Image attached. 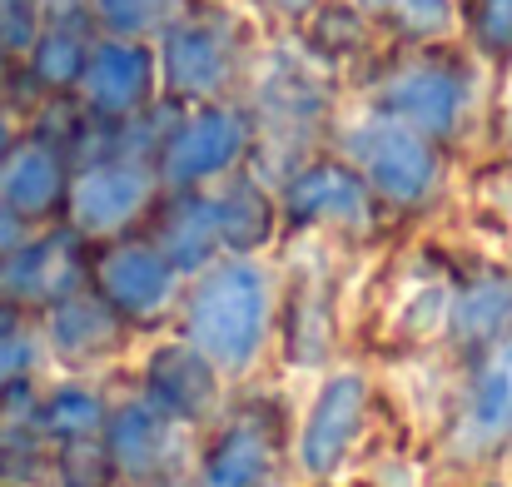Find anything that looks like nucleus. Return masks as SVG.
Here are the masks:
<instances>
[{
    "label": "nucleus",
    "instance_id": "obj_6",
    "mask_svg": "<svg viewBox=\"0 0 512 487\" xmlns=\"http://www.w3.org/2000/svg\"><path fill=\"white\" fill-rule=\"evenodd\" d=\"M383 105L393 120L423 130V135H443L458 125V110H463V85L448 75V70H403L398 80H388L383 90Z\"/></svg>",
    "mask_w": 512,
    "mask_h": 487
},
{
    "label": "nucleus",
    "instance_id": "obj_21",
    "mask_svg": "<svg viewBox=\"0 0 512 487\" xmlns=\"http://www.w3.org/2000/svg\"><path fill=\"white\" fill-rule=\"evenodd\" d=\"M443 314H448V294L433 284V289H418V294L408 299V309L398 314V324L423 338V333H433V328L443 324Z\"/></svg>",
    "mask_w": 512,
    "mask_h": 487
},
{
    "label": "nucleus",
    "instance_id": "obj_20",
    "mask_svg": "<svg viewBox=\"0 0 512 487\" xmlns=\"http://www.w3.org/2000/svg\"><path fill=\"white\" fill-rule=\"evenodd\" d=\"M508 289H478V294H468V304H463V333H493V328L508 319Z\"/></svg>",
    "mask_w": 512,
    "mask_h": 487
},
{
    "label": "nucleus",
    "instance_id": "obj_2",
    "mask_svg": "<svg viewBox=\"0 0 512 487\" xmlns=\"http://www.w3.org/2000/svg\"><path fill=\"white\" fill-rule=\"evenodd\" d=\"M348 150L368 169V179L393 199H418L433 184V150L423 145V135L413 125H403L393 115H373V120L353 125Z\"/></svg>",
    "mask_w": 512,
    "mask_h": 487
},
{
    "label": "nucleus",
    "instance_id": "obj_5",
    "mask_svg": "<svg viewBox=\"0 0 512 487\" xmlns=\"http://www.w3.org/2000/svg\"><path fill=\"white\" fill-rule=\"evenodd\" d=\"M140 204H145V174L130 169V164H100V169H85L70 184V214L85 234L120 229Z\"/></svg>",
    "mask_w": 512,
    "mask_h": 487
},
{
    "label": "nucleus",
    "instance_id": "obj_3",
    "mask_svg": "<svg viewBox=\"0 0 512 487\" xmlns=\"http://www.w3.org/2000/svg\"><path fill=\"white\" fill-rule=\"evenodd\" d=\"M358 418H363V378H358V373L329 378L324 393L314 398L309 418H304L299 458H304L309 473L339 468V458L348 453V443H353V433H358Z\"/></svg>",
    "mask_w": 512,
    "mask_h": 487
},
{
    "label": "nucleus",
    "instance_id": "obj_11",
    "mask_svg": "<svg viewBox=\"0 0 512 487\" xmlns=\"http://www.w3.org/2000/svg\"><path fill=\"white\" fill-rule=\"evenodd\" d=\"M289 204L299 219H339V224H363V189L343 169H309L294 189Z\"/></svg>",
    "mask_w": 512,
    "mask_h": 487
},
{
    "label": "nucleus",
    "instance_id": "obj_1",
    "mask_svg": "<svg viewBox=\"0 0 512 487\" xmlns=\"http://www.w3.org/2000/svg\"><path fill=\"white\" fill-rule=\"evenodd\" d=\"M269 324V289L254 264H224L214 269L194 304H189V343L199 358L219 368H244L259 353V338Z\"/></svg>",
    "mask_w": 512,
    "mask_h": 487
},
{
    "label": "nucleus",
    "instance_id": "obj_9",
    "mask_svg": "<svg viewBox=\"0 0 512 487\" xmlns=\"http://www.w3.org/2000/svg\"><path fill=\"white\" fill-rule=\"evenodd\" d=\"M100 279H105V294H110L120 309H145V314L160 309L174 289L170 264H165L160 254H150V249H115V254L105 259Z\"/></svg>",
    "mask_w": 512,
    "mask_h": 487
},
{
    "label": "nucleus",
    "instance_id": "obj_16",
    "mask_svg": "<svg viewBox=\"0 0 512 487\" xmlns=\"http://www.w3.org/2000/svg\"><path fill=\"white\" fill-rule=\"evenodd\" d=\"M40 0H0V55H20L25 60V50L35 45V35H40Z\"/></svg>",
    "mask_w": 512,
    "mask_h": 487
},
{
    "label": "nucleus",
    "instance_id": "obj_8",
    "mask_svg": "<svg viewBox=\"0 0 512 487\" xmlns=\"http://www.w3.org/2000/svg\"><path fill=\"white\" fill-rule=\"evenodd\" d=\"M244 150V120L229 115V110H209L199 120H189L179 130V140L170 145V179H204V174H219L224 164H234V155Z\"/></svg>",
    "mask_w": 512,
    "mask_h": 487
},
{
    "label": "nucleus",
    "instance_id": "obj_14",
    "mask_svg": "<svg viewBox=\"0 0 512 487\" xmlns=\"http://www.w3.org/2000/svg\"><path fill=\"white\" fill-rule=\"evenodd\" d=\"M269 483V443L254 428L229 433V443L219 448L214 468H209V487H264Z\"/></svg>",
    "mask_w": 512,
    "mask_h": 487
},
{
    "label": "nucleus",
    "instance_id": "obj_18",
    "mask_svg": "<svg viewBox=\"0 0 512 487\" xmlns=\"http://www.w3.org/2000/svg\"><path fill=\"white\" fill-rule=\"evenodd\" d=\"M100 423V403L80 388H65L45 403V428L50 433H90Z\"/></svg>",
    "mask_w": 512,
    "mask_h": 487
},
{
    "label": "nucleus",
    "instance_id": "obj_19",
    "mask_svg": "<svg viewBox=\"0 0 512 487\" xmlns=\"http://www.w3.org/2000/svg\"><path fill=\"white\" fill-rule=\"evenodd\" d=\"M155 418L145 413V408H125L120 418H115V453H120V463H145L150 453H155Z\"/></svg>",
    "mask_w": 512,
    "mask_h": 487
},
{
    "label": "nucleus",
    "instance_id": "obj_27",
    "mask_svg": "<svg viewBox=\"0 0 512 487\" xmlns=\"http://www.w3.org/2000/svg\"><path fill=\"white\" fill-rule=\"evenodd\" d=\"M358 5H398V0H358Z\"/></svg>",
    "mask_w": 512,
    "mask_h": 487
},
{
    "label": "nucleus",
    "instance_id": "obj_25",
    "mask_svg": "<svg viewBox=\"0 0 512 487\" xmlns=\"http://www.w3.org/2000/svg\"><path fill=\"white\" fill-rule=\"evenodd\" d=\"M25 239H30V219H20L15 209L0 204V259H5L10 249H20Z\"/></svg>",
    "mask_w": 512,
    "mask_h": 487
},
{
    "label": "nucleus",
    "instance_id": "obj_28",
    "mask_svg": "<svg viewBox=\"0 0 512 487\" xmlns=\"http://www.w3.org/2000/svg\"><path fill=\"white\" fill-rule=\"evenodd\" d=\"M274 5H309V0H274Z\"/></svg>",
    "mask_w": 512,
    "mask_h": 487
},
{
    "label": "nucleus",
    "instance_id": "obj_7",
    "mask_svg": "<svg viewBox=\"0 0 512 487\" xmlns=\"http://www.w3.org/2000/svg\"><path fill=\"white\" fill-rule=\"evenodd\" d=\"M150 85V55L130 40H105L100 50L85 55L80 90L100 115H125Z\"/></svg>",
    "mask_w": 512,
    "mask_h": 487
},
{
    "label": "nucleus",
    "instance_id": "obj_23",
    "mask_svg": "<svg viewBox=\"0 0 512 487\" xmlns=\"http://www.w3.org/2000/svg\"><path fill=\"white\" fill-rule=\"evenodd\" d=\"M30 358H35V348H30V338H20L10 319H0V388H10L25 368H30Z\"/></svg>",
    "mask_w": 512,
    "mask_h": 487
},
{
    "label": "nucleus",
    "instance_id": "obj_15",
    "mask_svg": "<svg viewBox=\"0 0 512 487\" xmlns=\"http://www.w3.org/2000/svg\"><path fill=\"white\" fill-rule=\"evenodd\" d=\"M174 0H95V15L120 35V40H130V35H140V30H155L165 15H170Z\"/></svg>",
    "mask_w": 512,
    "mask_h": 487
},
{
    "label": "nucleus",
    "instance_id": "obj_10",
    "mask_svg": "<svg viewBox=\"0 0 512 487\" xmlns=\"http://www.w3.org/2000/svg\"><path fill=\"white\" fill-rule=\"evenodd\" d=\"M165 75H170L174 90L209 95L224 80V45H219V35H209L204 25H179L165 40Z\"/></svg>",
    "mask_w": 512,
    "mask_h": 487
},
{
    "label": "nucleus",
    "instance_id": "obj_26",
    "mask_svg": "<svg viewBox=\"0 0 512 487\" xmlns=\"http://www.w3.org/2000/svg\"><path fill=\"white\" fill-rule=\"evenodd\" d=\"M10 145H15V120H10V115L0 110V155H5Z\"/></svg>",
    "mask_w": 512,
    "mask_h": 487
},
{
    "label": "nucleus",
    "instance_id": "obj_24",
    "mask_svg": "<svg viewBox=\"0 0 512 487\" xmlns=\"http://www.w3.org/2000/svg\"><path fill=\"white\" fill-rule=\"evenodd\" d=\"M478 30H483V40H488L493 50L512 45V0H483V10H478Z\"/></svg>",
    "mask_w": 512,
    "mask_h": 487
},
{
    "label": "nucleus",
    "instance_id": "obj_12",
    "mask_svg": "<svg viewBox=\"0 0 512 487\" xmlns=\"http://www.w3.org/2000/svg\"><path fill=\"white\" fill-rule=\"evenodd\" d=\"M508 428H512V338H508V348L493 358V368L483 373V388L473 393V413H468L463 443L468 448H483V443L503 438Z\"/></svg>",
    "mask_w": 512,
    "mask_h": 487
},
{
    "label": "nucleus",
    "instance_id": "obj_22",
    "mask_svg": "<svg viewBox=\"0 0 512 487\" xmlns=\"http://www.w3.org/2000/svg\"><path fill=\"white\" fill-rule=\"evenodd\" d=\"M398 15L418 35H443L453 25V0H398Z\"/></svg>",
    "mask_w": 512,
    "mask_h": 487
},
{
    "label": "nucleus",
    "instance_id": "obj_17",
    "mask_svg": "<svg viewBox=\"0 0 512 487\" xmlns=\"http://www.w3.org/2000/svg\"><path fill=\"white\" fill-rule=\"evenodd\" d=\"M105 314L100 309H90V304H60L55 314H50V338H55V348H90L95 338H105Z\"/></svg>",
    "mask_w": 512,
    "mask_h": 487
},
{
    "label": "nucleus",
    "instance_id": "obj_13",
    "mask_svg": "<svg viewBox=\"0 0 512 487\" xmlns=\"http://www.w3.org/2000/svg\"><path fill=\"white\" fill-rule=\"evenodd\" d=\"M85 55H90V50L80 45V35H75L70 25L45 20V25H40V35H35V45L25 50V65H30V75H35L40 85L65 90V85H80Z\"/></svg>",
    "mask_w": 512,
    "mask_h": 487
},
{
    "label": "nucleus",
    "instance_id": "obj_4",
    "mask_svg": "<svg viewBox=\"0 0 512 487\" xmlns=\"http://www.w3.org/2000/svg\"><path fill=\"white\" fill-rule=\"evenodd\" d=\"M65 194V169L60 155L40 140H15L0 155V204L15 209L20 219H40L60 204Z\"/></svg>",
    "mask_w": 512,
    "mask_h": 487
}]
</instances>
